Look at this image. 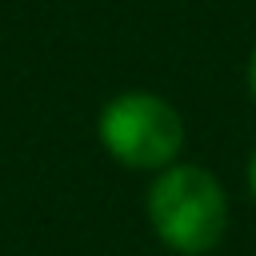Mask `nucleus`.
<instances>
[{"mask_svg": "<svg viewBox=\"0 0 256 256\" xmlns=\"http://www.w3.org/2000/svg\"><path fill=\"white\" fill-rule=\"evenodd\" d=\"M148 220L168 248L200 256L220 244L228 228V200L208 168L168 164L148 192Z\"/></svg>", "mask_w": 256, "mask_h": 256, "instance_id": "nucleus-1", "label": "nucleus"}, {"mask_svg": "<svg viewBox=\"0 0 256 256\" xmlns=\"http://www.w3.org/2000/svg\"><path fill=\"white\" fill-rule=\"evenodd\" d=\"M248 88H252V96H256V52H252V60H248Z\"/></svg>", "mask_w": 256, "mask_h": 256, "instance_id": "nucleus-3", "label": "nucleus"}, {"mask_svg": "<svg viewBox=\"0 0 256 256\" xmlns=\"http://www.w3.org/2000/svg\"><path fill=\"white\" fill-rule=\"evenodd\" d=\"M104 148L128 168H168L184 144L180 112L152 92H124L100 112Z\"/></svg>", "mask_w": 256, "mask_h": 256, "instance_id": "nucleus-2", "label": "nucleus"}, {"mask_svg": "<svg viewBox=\"0 0 256 256\" xmlns=\"http://www.w3.org/2000/svg\"><path fill=\"white\" fill-rule=\"evenodd\" d=\"M248 188H252V196H256V152H252V160H248Z\"/></svg>", "mask_w": 256, "mask_h": 256, "instance_id": "nucleus-4", "label": "nucleus"}]
</instances>
